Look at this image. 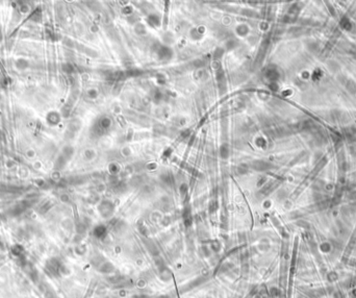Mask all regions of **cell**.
<instances>
[{
	"label": "cell",
	"instance_id": "6da1fadb",
	"mask_svg": "<svg viewBox=\"0 0 356 298\" xmlns=\"http://www.w3.org/2000/svg\"><path fill=\"white\" fill-rule=\"evenodd\" d=\"M46 268H47V270L50 272L53 275H56V274L59 273V271L62 270V263L59 262L58 260L56 259H52V260H49L47 262V265H46Z\"/></svg>",
	"mask_w": 356,
	"mask_h": 298
},
{
	"label": "cell",
	"instance_id": "7a4b0ae2",
	"mask_svg": "<svg viewBox=\"0 0 356 298\" xmlns=\"http://www.w3.org/2000/svg\"><path fill=\"white\" fill-rule=\"evenodd\" d=\"M103 273H111L112 270H114V266H112V263L109 262H104L100 266V269H99Z\"/></svg>",
	"mask_w": 356,
	"mask_h": 298
},
{
	"label": "cell",
	"instance_id": "3957f363",
	"mask_svg": "<svg viewBox=\"0 0 356 298\" xmlns=\"http://www.w3.org/2000/svg\"><path fill=\"white\" fill-rule=\"evenodd\" d=\"M159 270H161V278L162 280H169L171 278V272H170V270L166 266Z\"/></svg>",
	"mask_w": 356,
	"mask_h": 298
},
{
	"label": "cell",
	"instance_id": "277c9868",
	"mask_svg": "<svg viewBox=\"0 0 356 298\" xmlns=\"http://www.w3.org/2000/svg\"><path fill=\"white\" fill-rule=\"evenodd\" d=\"M94 233H95L96 237L103 238V237L105 236V233H106V229L103 226H98V227H96V228H95Z\"/></svg>",
	"mask_w": 356,
	"mask_h": 298
},
{
	"label": "cell",
	"instance_id": "5b68a950",
	"mask_svg": "<svg viewBox=\"0 0 356 298\" xmlns=\"http://www.w3.org/2000/svg\"><path fill=\"white\" fill-rule=\"evenodd\" d=\"M218 242H214V243H211V249L214 250V251H216V252H217V251H219L220 250V244H217Z\"/></svg>",
	"mask_w": 356,
	"mask_h": 298
},
{
	"label": "cell",
	"instance_id": "8992f818",
	"mask_svg": "<svg viewBox=\"0 0 356 298\" xmlns=\"http://www.w3.org/2000/svg\"><path fill=\"white\" fill-rule=\"evenodd\" d=\"M159 298H169L168 296H162V297H159Z\"/></svg>",
	"mask_w": 356,
	"mask_h": 298
}]
</instances>
